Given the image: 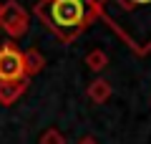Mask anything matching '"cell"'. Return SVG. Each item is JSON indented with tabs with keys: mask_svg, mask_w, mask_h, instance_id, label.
<instances>
[{
	"mask_svg": "<svg viewBox=\"0 0 151 144\" xmlns=\"http://www.w3.org/2000/svg\"><path fill=\"white\" fill-rule=\"evenodd\" d=\"M45 15L58 31L73 33L81 28L83 18H86V5H83V0H50L45 8Z\"/></svg>",
	"mask_w": 151,
	"mask_h": 144,
	"instance_id": "cell-1",
	"label": "cell"
},
{
	"mask_svg": "<svg viewBox=\"0 0 151 144\" xmlns=\"http://www.w3.org/2000/svg\"><path fill=\"white\" fill-rule=\"evenodd\" d=\"M25 76V56L13 43H5L0 48V81H23Z\"/></svg>",
	"mask_w": 151,
	"mask_h": 144,
	"instance_id": "cell-2",
	"label": "cell"
},
{
	"mask_svg": "<svg viewBox=\"0 0 151 144\" xmlns=\"http://www.w3.org/2000/svg\"><path fill=\"white\" fill-rule=\"evenodd\" d=\"M0 25L5 28L10 36H20L28 28V15L18 3H5L0 8Z\"/></svg>",
	"mask_w": 151,
	"mask_h": 144,
	"instance_id": "cell-3",
	"label": "cell"
},
{
	"mask_svg": "<svg viewBox=\"0 0 151 144\" xmlns=\"http://www.w3.org/2000/svg\"><path fill=\"white\" fill-rule=\"evenodd\" d=\"M25 89V79L23 81H0V104H13Z\"/></svg>",
	"mask_w": 151,
	"mask_h": 144,
	"instance_id": "cell-4",
	"label": "cell"
},
{
	"mask_svg": "<svg viewBox=\"0 0 151 144\" xmlns=\"http://www.w3.org/2000/svg\"><path fill=\"white\" fill-rule=\"evenodd\" d=\"M88 94H91L93 101H106V96L111 94V86H108L106 81H96V84L88 89Z\"/></svg>",
	"mask_w": 151,
	"mask_h": 144,
	"instance_id": "cell-5",
	"label": "cell"
},
{
	"mask_svg": "<svg viewBox=\"0 0 151 144\" xmlns=\"http://www.w3.org/2000/svg\"><path fill=\"white\" fill-rule=\"evenodd\" d=\"M40 144H63V134H58V132H53V129H50V132L40 139Z\"/></svg>",
	"mask_w": 151,
	"mask_h": 144,
	"instance_id": "cell-6",
	"label": "cell"
},
{
	"mask_svg": "<svg viewBox=\"0 0 151 144\" xmlns=\"http://www.w3.org/2000/svg\"><path fill=\"white\" fill-rule=\"evenodd\" d=\"M88 63H91L93 68H101V66L106 63V58H103V53H98V51H93V53H91V58H88Z\"/></svg>",
	"mask_w": 151,
	"mask_h": 144,
	"instance_id": "cell-7",
	"label": "cell"
},
{
	"mask_svg": "<svg viewBox=\"0 0 151 144\" xmlns=\"http://www.w3.org/2000/svg\"><path fill=\"white\" fill-rule=\"evenodd\" d=\"M83 144H93V142H91V139H86V142H83Z\"/></svg>",
	"mask_w": 151,
	"mask_h": 144,
	"instance_id": "cell-8",
	"label": "cell"
}]
</instances>
